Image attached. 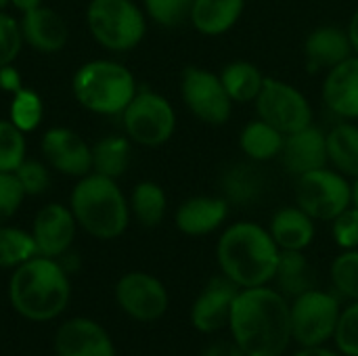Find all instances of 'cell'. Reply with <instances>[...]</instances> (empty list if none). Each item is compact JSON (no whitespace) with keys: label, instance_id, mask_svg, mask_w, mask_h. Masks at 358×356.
Instances as JSON below:
<instances>
[{"label":"cell","instance_id":"6da1fadb","mask_svg":"<svg viewBox=\"0 0 358 356\" xmlns=\"http://www.w3.org/2000/svg\"><path fill=\"white\" fill-rule=\"evenodd\" d=\"M227 327L245 356H283L294 342L289 298L268 285L239 290Z\"/></svg>","mask_w":358,"mask_h":356},{"label":"cell","instance_id":"7a4b0ae2","mask_svg":"<svg viewBox=\"0 0 358 356\" xmlns=\"http://www.w3.org/2000/svg\"><path fill=\"white\" fill-rule=\"evenodd\" d=\"M281 250L266 229L256 222H235L218 239L220 273L239 290L262 287L275 281Z\"/></svg>","mask_w":358,"mask_h":356},{"label":"cell","instance_id":"3957f363","mask_svg":"<svg viewBox=\"0 0 358 356\" xmlns=\"http://www.w3.org/2000/svg\"><path fill=\"white\" fill-rule=\"evenodd\" d=\"M71 287L55 258L34 256L19 264L8 281V300L23 319L44 323L57 319L69 304Z\"/></svg>","mask_w":358,"mask_h":356},{"label":"cell","instance_id":"277c9868","mask_svg":"<svg viewBox=\"0 0 358 356\" xmlns=\"http://www.w3.org/2000/svg\"><path fill=\"white\" fill-rule=\"evenodd\" d=\"M71 212L76 222L96 239L120 237L130 220L124 193L113 178L90 174L84 176L71 193Z\"/></svg>","mask_w":358,"mask_h":356},{"label":"cell","instance_id":"5b68a950","mask_svg":"<svg viewBox=\"0 0 358 356\" xmlns=\"http://www.w3.org/2000/svg\"><path fill=\"white\" fill-rule=\"evenodd\" d=\"M73 94L78 103L94 113H122L136 94L132 73L113 61H90L73 76Z\"/></svg>","mask_w":358,"mask_h":356},{"label":"cell","instance_id":"8992f818","mask_svg":"<svg viewBox=\"0 0 358 356\" xmlns=\"http://www.w3.org/2000/svg\"><path fill=\"white\" fill-rule=\"evenodd\" d=\"M86 17L94 40L109 50L134 48L147 29L143 13L132 0H92Z\"/></svg>","mask_w":358,"mask_h":356},{"label":"cell","instance_id":"52a82bcc","mask_svg":"<svg viewBox=\"0 0 358 356\" xmlns=\"http://www.w3.org/2000/svg\"><path fill=\"white\" fill-rule=\"evenodd\" d=\"M292 340L300 348L325 346L334 340L342 304L334 294L323 290H308L292 302Z\"/></svg>","mask_w":358,"mask_h":356},{"label":"cell","instance_id":"ba28073f","mask_svg":"<svg viewBox=\"0 0 358 356\" xmlns=\"http://www.w3.org/2000/svg\"><path fill=\"white\" fill-rule=\"evenodd\" d=\"M296 201L313 220H336L352 206V185L325 166L296 178Z\"/></svg>","mask_w":358,"mask_h":356},{"label":"cell","instance_id":"9c48e42d","mask_svg":"<svg viewBox=\"0 0 358 356\" xmlns=\"http://www.w3.org/2000/svg\"><path fill=\"white\" fill-rule=\"evenodd\" d=\"M122 115L128 136L147 147L164 145L176 128V113L168 99L149 90L136 92Z\"/></svg>","mask_w":358,"mask_h":356},{"label":"cell","instance_id":"30bf717a","mask_svg":"<svg viewBox=\"0 0 358 356\" xmlns=\"http://www.w3.org/2000/svg\"><path fill=\"white\" fill-rule=\"evenodd\" d=\"M256 109L260 120L283 134L298 132L313 124V107L308 99L283 80H264V86L256 99Z\"/></svg>","mask_w":358,"mask_h":356},{"label":"cell","instance_id":"8fae6325","mask_svg":"<svg viewBox=\"0 0 358 356\" xmlns=\"http://www.w3.org/2000/svg\"><path fill=\"white\" fill-rule=\"evenodd\" d=\"M180 92L191 113L197 115L201 122L212 126H220L229 122L233 101L220 76L201 67H187L182 73Z\"/></svg>","mask_w":358,"mask_h":356},{"label":"cell","instance_id":"7c38bea8","mask_svg":"<svg viewBox=\"0 0 358 356\" xmlns=\"http://www.w3.org/2000/svg\"><path fill=\"white\" fill-rule=\"evenodd\" d=\"M120 308L134 321L153 323L162 319L170 306V296L164 283L149 273H128L115 285Z\"/></svg>","mask_w":358,"mask_h":356},{"label":"cell","instance_id":"4fadbf2b","mask_svg":"<svg viewBox=\"0 0 358 356\" xmlns=\"http://www.w3.org/2000/svg\"><path fill=\"white\" fill-rule=\"evenodd\" d=\"M239 294V287L222 277H214L191 306V325L199 334H216L229 325L233 302Z\"/></svg>","mask_w":358,"mask_h":356},{"label":"cell","instance_id":"5bb4252c","mask_svg":"<svg viewBox=\"0 0 358 356\" xmlns=\"http://www.w3.org/2000/svg\"><path fill=\"white\" fill-rule=\"evenodd\" d=\"M57 356H115L109 334L92 319H69L55 336Z\"/></svg>","mask_w":358,"mask_h":356},{"label":"cell","instance_id":"9a60e30c","mask_svg":"<svg viewBox=\"0 0 358 356\" xmlns=\"http://www.w3.org/2000/svg\"><path fill=\"white\" fill-rule=\"evenodd\" d=\"M42 153L48 159V164L63 174L86 176L92 170V149L73 130H48L42 136Z\"/></svg>","mask_w":358,"mask_h":356},{"label":"cell","instance_id":"2e32d148","mask_svg":"<svg viewBox=\"0 0 358 356\" xmlns=\"http://www.w3.org/2000/svg\"><path fill=\"white\" fill-rule=\"evenodd\" d=\"M281 162L287 174L292 176H302L306 172L325 168L329 157H327V134H323L319 128L313 124L285 134L283 149H281Z\"/></svg>","mask_w":358,"mask_h":356},{"label":"cell","instance_id":"e0dca14e","mask_svg":"<svg viewBox=\"0 0 358 356\" xmlns=\"http://www.w3.org/2000/svg\"><path fill=\"white\" fill-rule=\"evenodd\" d=\"M76 216L61 204L44 206L34 220V241L40 256L57 258L67 252L76 237Z\"/></svg>","mask_w":358,"mask_h":356},{"label":"cell","instance_id":"ac0fdd59","mask_svg":"<svg viewBox=\"0 0 358 356\" xmlns=\"http://www.w3.org/2000/svg\"><path fill=\"white\" fill-rule=\"evenodd\" d=\"M325 105L344 120H358V55L331 67L323 82Z\"/></svg>","mask_w":358,"mask_h":356},{"label":"cell","instance_id":"d6986e66","mask_svg":"<svg viewBox=\"0 0 358 356\" xmlns=\"http://www.w3.org/2000/svg\"><path fill=\"white\" fill-rule=\"evenodd\" d=\"M355 48L348 36V29H340L336 25H323L310 31L304 44L306 55V67L308 71H321L331 69L352 57Z\"/></svg>","mask_w":358,"mask_h":356},{"label":"cell","instance_id":"ffe728a7","mask_svg":"<svg viewBox=\"0 0 358 356\" xmlns=\"http://www.w3.org/2000/svg\"><path fill=\"white\" fill-rule=\"evenodd\" d=\"M229 201L224 197H191L176 210V227L191 237L210 235L224 225Z\"/></svg>","mask_w":358,"mask_h":356},{"label":"cell","instance_id":"44dd1931","mask_svg":"<svg viewBox=\"0 0 358 356\" xmlns=\"http://www.w3.org/2000/svg\"><path fill=\"white\" fill-rule=\"evenodd\" d=\"M21 34L23 40L40 52H57L67 42L65 21L61 19L59 13L44 6L23 13Z\"/></svg>","mask_w":358,"mask_h":356},{"label":"cell","instance_id":"7402d4cb","mask_svg":"<svg viewBox=\"0 0 358 356\" xmlns=\"http://www.w3.org/2000/svg\"><path fill=\"white\" fill-rule=\"evenodd\" d=\"M281 252H304L315 239V220L302 208L279 210L268 227Z\"/></svg>","mask_w":358,"mask_h":356},{"label":"cell","instance_id":"603a6c76","mask_svg":"<svg viewBox=\"0 0 358 356\" xmlns=\"http://www.w3.org/2000/svg\"><path fill=\"white\" fill-rule=\"evenodd\" d=\"M245 0H193L191 23L206 36H220L229 31L243 13Z\"/></svg>","mask_w":358,"mask_h":356},{"label":"cell","instance_id":"cb8c5ba5","mask_svg":"<svg viewBox=\"0 0 358 356\" xmlns=\"http://www.w3.org/2000/svg\"><path fill=\"white\" fill-rule=\"evenodd\" d=\"M222 195L229 204L235 206H252L262 197L266 180L260 168L252 164H235L222 174Z\"/></svg>","mask_w":358,"mask_h":356},{"label":"cell","instance_id":"d4e9b609","mask_svg":"<svg viewBox=\"0 0 358 356\" xmlns=\"http://www.w3.org/2000/svg\"><path fill=\"white\" fill-rule=\"evenodd\" d=\"M277 290L285 298H296L308 290H315L317 275L310 264V260L304 256V252H281L277 273H275Z\"/></svg>","mask_w":358,"mask_h":356},{"label":"cell","instance_id":"484cf974","mask_svg":"<svg viewBox=\"0 0 358 356\" xmlns=\"http://www.w3.org/2000/svg\"><path fill=\"white\" fill-rule=\"evenodd\" d=\"M327 157L344 176H358V126L342 122L327 132Z\"/></svg>","mask_w":358,"mask_h":356},{"label":"cell","instance_id":"4316f807","mask_svg":"<svg viewBox=\"0 0 358 356\" xmlns=\"http://www.w3.org/2000/svg\"><path fill=\"white\" fill-rule=\"evenodd\" d=\"M220 80L233 103H252L258 99L266 78L260 73V69L254 63L235 61L222 69Z\"/></svg>","mask_w":358,"mask_h":356},{"label":"cell","instance_id":"83f0119b","mask_svg":"<svg viewBox=\"0 0 358 356\" xmlns=\"http://www.w3.org/2000/svg\"><path fill=\"white\" fill-rule=\"evenodd\" d=\"M283 141H285L283 132H279L264 120H256L243 128L239 145L252 162H268L281 155Z\"/></svg>","mask_w":358,"mask_h":356},{"label":"cell","instance_id":"f1b7e54d","mask_svg":"<svg viewBox=\"0 0 358 356\" xmlns=\"http://www.w3.org/2000/svg\"><path fill=\"white\" fill-rule=\"evenodd\" d=\"M130 162V143L124 136H105L92 147L94 174L117 178L126 172Z\"/></svg>","mask_w":358,"mask_h":356},{"label":"cell","instance_id":"f546056e","mask_svg":"<svg viewBox=\"0 0 358 356\" xmlns=\"http://www.w3.org/2000/svg\"><path fill=\"white\" fill-rule=\"evenodd\" d=\"M166 193L157 183H138L132 193V212L143 227H157L166 216Z\"/></svg>","mask_w":358,"mask_h":356},{"label":"cell","instance_id":"4dcf8cb0","mask_svg":"<svg viewBox=\"0 0 358 356\" xmlns=\"http://www.w3.org/2000/svg\"><path fill=\"white\" fill-rule=\"evenodd\" d=\"M38 254L31 233L13 227H0V269H17Z\"/></svg>","mask_w":358,"mask_h":356},{"label":"cell","instance_id":"1f68e13d","mask_svg":"<svg viewBox=\"0 0 358 356\" xmlns=\"http://www.w3.org/2000/svg\"><path fill=\"white\" fill-rule=\"evenodd\" d=\"M331 281L340 296L358 300V248L344 250L331 264Z\"/></svg>","mask_w":358,"mask_h":356},{"label":"cell","instance_id":"d6a6232c","mask_svg":"<svg viewBox=\"0 0 358 356\" xmlns=\"http://www.w3.org/2000/svg\"><path fill=\"white\" fill-rule=\"evenodd\" d=\"M23 159H25L23 132L10 120H0V172H15Z\"/></svg>","mask_w":358,"mask_h":356},{"label":"cell","instance_id":"836d02e7","mask_svg":"<svg viewBox=\"0 0 358 356\" xmlns=\"http://www.w3.org/2000/svg\"><path fill=\"white\" fill-rule=\"evenodd\" d=\"M42 120V101L34 90L21 88L19 92L13 94V103H10V122L21 130V132H29L34 128H38Z\"/></svg>","mask_w":358,"mask_h":356},{"label":"cell","instance_id":"e575fe53","mask_svg":"<svg viewBox=\"0 0 358 356\" xmlns=\"http://www.w3.org/2000/svg\"><path fill=\"white\" fill-rule=\"evenodd\" d=\"M334 344L342 356H358V300L342 308Z\"/></svg>","mask_w":358,"mask_h":356},{"label":"cell","instance_id":"d590c367","mask_svg":"<svg viewBox=\"0 0 358 356\" xmlns=\"http://www.w3.org/2000/svg\"><path fill=\"white\" fill-rule=\"evenodd\" d=\"M145 6L155 23L174 27L191 17L193 0H145Z\"/></svg>","mask_w":358,"mask_h":356},{"label":"cell","instance_id":"8d00e7d4","mask_svg":"<svg viewBox=\"0 0 358 356\" xmlns=\"http://www.w3.org/2000/svg\"><path fill=\"white\" fill-rule=\"evenodd\" d=\"M21 25L13 17L0 13V67L10 65L15 61V57L21 50Z\"/></svg>","mask_w":358,"mask_h":356},{"label":"cell","instance_id":"74e56055","mask_svg":"<svg viewBox=\"0 0 358 356\" xmlns=\"http://www.w3.org/2000/svg\"><path fill=\"white\" fill-rule=\"evenodd\" d=\"M23 197L25 191L15 172H0V225L19 210Z\"/></svg>","mask_w":358,"mask_h":356},{"label":"cell","instance_id":"f35d334b","mask_svg":"<svg viewBox=\"0 0 358 356\" xmlns=\"http://www.w3.org/2000/svg\"><path fill=\"white\" fill-rule=\"evenodd\" d=\"M15 176L19 178L25 195H40L48 187V170H46V166L40 164V162H34V159L31 162L23 159L21 166L15 170Z\"/></svg>","mask_w":358,"mask_h":356},{"label":"cell","instance_id":"ab89813d","mask_svg":"<svg viewBox=\"0 0 358 356\" xmlns=\"http://www.w3.org/2000/svg\"><path fill=\"white\" fill-rule=\"evenodd\" d=\"M334 222V239L342 250H357L358 248V208L344 210Z\"/></svg>","mask_w":358,"mask_h":356},{"label":"cell","instance_id":"60d3db41","mask_svg":"<svg viewBox=\"0 0 358 356\" xmlns=\"http://www.w3.org/2000/svg\"><path fill=\"white\" fill-rule=\"evenodd\" d=\"M0 88L6 90V92H13V94L23 88L21 86V76H19V71L15 67H10V65L0 67Z\"/></svg>","mask_w":358,"mask_h":356},{"label":"cell","instance_id":"b9f144b4","mask_svg":"<svg viewBox=\"0 0 358 356\" xmlns=\"http://www.w3.org/2000/svg\"><path fill=\"white\" fill-rule=\"evenodd\" d=\"M201 356H245V355L239 350V346H237L233 340H218V342L210 344V346L206 348V353H203Z\"/></svg>","mask_w":358,"mask_h":356},{"label":"cell","instance_id":"7bdbcfd3","mask_svg":"<svg viewBox=\"0 0 358 356\" xmlns=\"http://www.w3.org/2000/svg\"><path fill=\"white\" fill-rule=\"evenodd\" d=\"M292 356H342L338 350H331L327 346H308V348H298Z\"/></svg>","mask_w":358,"mask_h":356},{"label":"cell","instance_id":"ee69618b","mask_svg":"<svg viewBox=\"0 0 358 356\" xmlns=\"http://www.w3.org/2000/svg\"><path fill=\"white\" fill-rule=\"evenodd\" d=\"M348 36H350V42H352V48H355V52L358 55V8H357V13L352 15V19H350V25H348Z\"/></svg>","mask_w":358,"mask_h":356},{"label":"cell","instance_id":"f6af8a7d","mask_svg":"<svg viewBox=\"0 0 358 356\" xmlns=\"http://www.w3.org/2000/svg\"><path fill=\"white\" fill-rule=\"evenodd\" d=\"M15 4V8H19L21 13H27V10H34L38 6H42V0H10Z\"/></svg>","mask_w":358,"mask_h":356},{"label":"cell","instance_id":"bcb514c9","mask_svg":"<svg viewBox=\"0 0 358 356\" xmlns=\"http://www.w3.org/2000/svg\"><path fill=\"white\" fill-rule=\"evenodd\" d=\"M352 206L358 208V176L357 180H355V185H352Z\"/></svg>","mask_w":358,"mask_h":356},{"label":"cell","instance_id":"7dc6e473","mask_svg":"<svg viewBox=\"0 0 358 356\" xmlns=\"http://www.w3.org/2000/svg\"><path fill=\"white\" fill-rule=\"evenodd\" d=\"M8 2H10V0H0V8H4V6H6Z\"/></svg>","mask_w":358,"mask_h":356}]
</instances>
